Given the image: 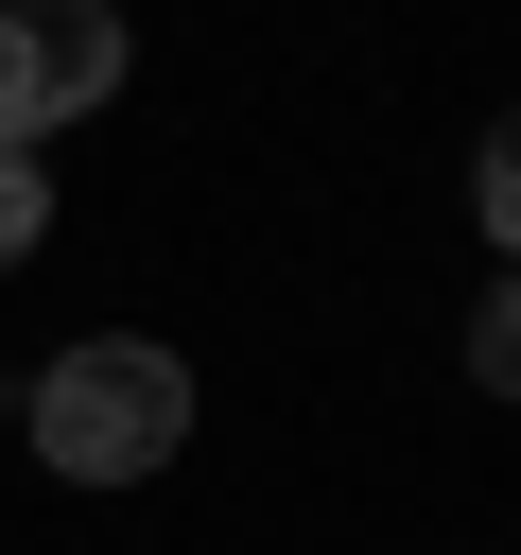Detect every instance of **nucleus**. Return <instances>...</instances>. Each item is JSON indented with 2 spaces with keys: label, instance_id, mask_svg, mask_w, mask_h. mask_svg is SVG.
Segmentation results:
<instances>
[{
  "label": "nucleus",
  "instance_id": "1",
  "mask_svg": "<svg viewBox=\"0 0 521 555\" xmlns=\"http://www.w3.org/2000/svg\"><path fill=\"white\" fill-rule=\"evenodd\" d=\"M17 416H35V468H69V486H156V468L191 451V364L139 347V330H87V347L35 364Z\"/></svg>",
  "mask_w": 521,
  "mask_h": 555
},
{
  "label": "nucleus",
  "instance_id": "2",
  "mask_svg": "<svg viewBox=\"0 0 521 555\" xmlns=\"http://www.w3.org/2000/svg\"><path fill=\"white\" fill-rule=\"evenodd\" d=\"M122 87V17L104 0H0V139L35 156L52 121H87Z\"/></svg>",
  "mask_w": 521,
  "mask_h": 555
},
{
  "label": "nucleus",
  "instance_id": "3",
  "mask_svg": "<svg viewBox=\"0 0 521 555\" xmlns=\"http://www.w3.org/2000/svg\"><path fill=\"white\" fill-rule=\"evenodd\" d=\"M469 208H486V243H504V278H521V104L486 121V156H469Z\"/></svg>",
  "mask_w": 521,
  "mask_h": 555
},
{
  "label": "nucleus",
  "instance_id": "4",
  "mask_svg": "<svg viewBox=\"0 0 521 555\" xmlns=\"http://www.w3.org/2000/svg\"><path fill=\"white\" fill-rule=\"evenodd\" d=\"M469 382L521 399V278H486V312H469Z\"/></svg>",
  "mask_w": 521,
  "mask_h": 555
},
{
  "label": "nucleus",
  "instance_id": "5",
  "mask_svg": "<svg viewBox=\"0 0 521 555\" xmlns=\"http://www.w3.org/2000/svg\"><path fill=\"white\" fill-rule=\"evenodd\" d=\"M35 243H52V173L0 139V260H35Z\"/></svg>",
  "mask_w": 521,
  "mask_h": 555
}]
</instances>
